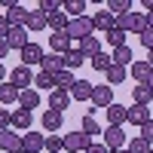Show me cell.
I'll return each mask as SVG.
<instances>
[{
  "instance_id": "obj_1",
  "label": "cell",
  "mask_w": 153,
  "mask_h": 153,
  "mask_svg": "<svg viewBox=\"0 0 153 153\" xmlns=\"http://www.w3.org/2000/svg\"><path fill=\"white\" fill-rule=\"evenodd\" d=\"M113 28H120V31H126V34H141V31H147V16L144 12H126V16H120V19H113Z\"/></svg>"
},
{
  "instance_id": "obj_2",
  "label": "cell",
  "mask_w": 153,
  "mask_h": 153,
  "mask_svg": "<svg viewBox=\"0 0 153 153\" xmlns=\"http://www.w3.org/2000/svg\"><path fill=\"white\" fill-rule=\"evenodd\" d=\"M126 132H123V126H107V129H101V144H104L107 150H120L126 147Z\"/></svg>"
},
{
  "instance_id": "obj_3",
  "label": "cell",
  "mask_w": 153,
  "mask_h": 153,
  "mask_svg": "<svg viewBox=\"0 0 153 153\" xmlns=\"http://www.w3.org/2000/svg\"><path fill=\"white\" fill-rule=\"evenodd\" d=\"M68 37L71 40H86V37H92V22H89L86 16H80V19H71V25H68Z\"/></svg>"
},
{
  "instance_id": "obj_4",
  "label": "cell",
  "mask_w": 153,
  "mask_h": 153,
  "mask_svg": "<svg viewBox=\"0 0 153 153\" xmlns=\"http://www.w3.org/2000/svg\"><path fill=\"white\" fill-rule=\"evenodd\" d=\"M9 83L16 86L19 92H22V89H31V86H34V74H31V68H25V65H16V68L9 71Z\"/></svg>"
},
{
  "instance_id": "obj_5",
  "label": "cell",
  "mask_w": 153,
  "mask_h": 153,
  "mask_svg": "<svg viewBox=\"0 0 153 153\" xmlns=\"http://www.w3.org/2000/svg\"><path fill=\"white\" fill-rule=\"evenodd\" d=\"M89 144H92V138H89L86 132H71V135H65V150H68V153H86Z\"/></svg>"
},
{
  "instance_id": "obj_6",
  "label": "cell",
  "mask_w": 153,
  "mask_h": 153,
  "mask_svg": "<svg viewBox=\"0 0 153 153\" xmlns=\"http://www.w3.org/2000/svg\"><path fill=\"white\" fill-rule=\"evenodd\" d=\"M89 101H92V107H95V110H107V107L113 104V89H110L107 83H104V86H95Z\"/></svg>"
},
{
  "instance_id": "obj_7",
  "label": "cell",
  "mask_w": 153,
  "mask_h": 153,
  "mask_svg": "<svg viewBox=\"0 0 153 153\" xmlns=\"http://www.w3.org/2000/svg\"><path fill=\"white\" fill-rule=\"evenodd\" d=\"M43 144H46V135H40V132H25L22 135V150L19 153H43Z\"/></svg>"
},
{
  "instance_id": "obj_8",
  "label": "cell",
  "mask_w": 153,
  "mask_h": 153,
  "mask_svg": "<svg viewBox=\"0 0 153 153\" xmlns=\"http://www.w3.org/2000/svg\"><path fill=\"white\" fill-rule=\"evenodd\" d=\"M0 150L3 153H19L22 150V135L12 132V129H3L0 132Z\"/></svg>"
},
{
  "instance_id": "obj_9",
  "label": "cell",
  "mask_w": 153,
  "mask_h": 153,
  "mask_svg": "<svg viewBox=\"0 0 153 153\" xmlns=\"http://www.w3.org/2000/svg\"><path fill=\"white\" fill-rule=\"evenodd\" d=\"M19 55H22V65H25V68H31V65H40L46 52H43V46H40V43H28Z\"/></svg>"
},
{
  "instance_id": "obj_10",
  "label": "cell",
  "mask_w": 153,
  "mask_h": 153,
  "mask_svg": "<svg viewBox=\"0 0 153 153\" xmlns=\"http://www.w3.org/2000/svg\"><path fill=\"white\" fill-rule=\"evenodd\" d=\"M3 43H6L9 49H19V52H22V49L31 43V40H28V28H9V34H6Z\"/></svg>"
},
{
  "instance_id": "obj_11",
  "label": "cell",
  "mask_w": 153,
  "mask_h": 153,
  "mask_svg": "<svg viewBox=\"0 0 153 153\" xmlns=\"http://www.w3.org/2000/svg\"><path fill=\"white\" fill-rule=\"evenodd\" d=\"M49 46H52L55 55H65V52L74 49V40L68 37V31H61V34H52V37H49Z\"/></svg>"
},
{
  "instance_id": "obj_12",
  "label": "cell",
  "mask_w": 153,
  "mask_h": 153,
  "mask_svg": "<svg viewBox=\"0 0 153 153\" xmlns=\"http://www.w3.org/2000/svg\"><path fill=\"white\" fill-rule=\"evenodd\" d=\"M19 107L22 110H37L40 107V92L37 89H22L19 92Z\"/></svg>"
},
{
  "instance_id": "obj_13",
  "label": "cell",
  "mask_w": 153,
  "mask_h": 153,
  "mask_svg": "<svg viewBox=\"0 0 153 153\" xmlns=\"http://www.w3.org/2000/svg\"><path fill=\"white\" fill-rule=\"evenodd\" d=\"M71 107V95L65 92V89H52V92H49V110H68Z\"/></svg>"
},
{
  "instance_id": "obj_14",
  "label": "cell",
  "mask_w": 153,
  "mask_h": 153,
  "mask_svg": "<svg viewBox=\"0 0 153 153\" xmlns=\"http://www.w3.org/2000/svg\"><path fill=\"white\" fill-rule=\"evenodd\" d=\"M150 120V110L147 107H141V104H132L129 110H126V123H132V126H138V129H141V126Z\"/></svg>"
},
{
  "instance_id": "obj_15",
  "label": "cell",
  "mask_w": 153,
  "mask_h": 153,
  "mask_svg": "<svg viewBox=\"0 0 153 153\" xmlns=\"http://www.w3.org/2000/svg\"><path fill=\"white\" fill-rule=\"evenodd\" d=\"M92 89H95V86L89 83V80H76V83L71 86L68 95H71L74 101H89V98H92Z\"/></svg>"
},
{
  "instance_id": "obj_16",
  "label": "cell",
  "mask_w": 153,
  "mask_h": 153,
  "mask_svg": "<svg viewBox=\"0 0 153 153\" xmlns=\"http://www.w3.org/2000/svg\"><path fill=\"white\" fill-rule=\"evenodd\" d=\"M31 110H12V132H31Z\"/></svg>"
},
{
  "instance_id": "obj_17",
  "label": "cell",
  "mask_w": 153,
  "mask_h": 153,
  "mask_svg": "<svg viewBox=\"0 0 153 153\" xmlns=\"http://www.w3.org/2000/svg\"><path fill=\"white\" fill-rule=\"evenodd\" d=\"M6 22H9V28H25V22H28V9H25L22 3H16L9 12H3Z\"/></svg>"
},
{
  "instance_id": "obj_18",
  "label": "cell",
  "mask_w": 153,
  "mask_h": 153,
  "mask_svg": "<svg viewBox=\"0 0 153 153\" xmlns=\"http://www.w3.org/2000/svg\"><path fill=\"white\" fill-rule=\"evenodd\" d=\"M40 68L46 71V74H58V71H65V55H55V52H49V55H43V61H40Z\"/></svg>"
},
{
  "instance_id": "obj_19",
  "label": "cell",
  "mask_w": 153,
  "mask_h": 153,
  "mask_svg": "<svg viewBox=\"0 0 153 153\" xmlns=\"http://www.w3.org/2000/svg\"><path fill=\"white\" fill-rule=\"evenodd\" d=\"M0 104H3V107H9V104H19V89L12 86L9 80H6V83H0Z\"/></svg>"
},
{
  "instance_id": "obj_20",
  "label": "cell",
  "mask_w": 153,
  "mask_h": 153,
  "mask_svg": "<svg viewBox=\"0 0 153 153\" xmlns=\"http://www.w3.org/2000/svg\"><path fill=\"white\" fill-rule=\"evenodd\" d=\"M76 49H80L86 58H95V55L101 52V40H98V37H86V40L76 43Z\"/></svg>"
},
{
  "instance_id": "obj_21",
  "label": "cell",
  "mask_w": 153,
  "mask_h": 153,
  "mask_svg": "<svg viewBox=\"0 0 153 153\" xmlns=\"http://www.w3.org/2000/svg\"><path fill=\"white\" fill-rule=\"evenodd\" d=\"M132 98H135V104H141V107H150V101H153V92H150V86L147 83H138L132 89Z\"/></svg>"
},
{
  "instance_id": "obj_22",
  "label": "cell",
  "mask_w": 153,
  "mask_h": 153,
  "mask_svg": "<svg viewBox=\"0 0 153 153\" xmlns=\"http://www.w3.org/2000/svg\"><path fill=\"white\" fill-rule=\"evenodd\" d=\"M126 110H129V107H123V104L113 101V104L104 110V113H107V126H123V123H126Z\"/></svg>"
},
{
  "instance_id": "obj_23",
  "label": "cell",
  "mask_w": 153,
  "mask_h": 153,
  "mask_svg": "<svg viewBox=\"0 0 153 153\" xmlns=\"http://www.w3.org/2000/svg\"><path fill=\"white\" fill-rule=\"evenodd\" d=\"M104 76H107V86L113 89V86L126 83V76H129V71H126V68H120V65H110V68L104 71Z\"/></svg>"
},
{
  "instance_id": "obj_24",
  "label": "cell",
  "mask_w": 153,
  "mask_h": 153,
  "mask_svg": "<svg viewBox=\"0 0 153 153\" xmlns=\"http://www.w3.org/2000/svg\"><path fill=\"white\" fill-rule=\"evenodd\" d=\"M110 61H113V65H120V68H126V65H132V61H135V55H132V46L126 43V46H120V49H113V55H110Z\"/></svg>"
},
{
  "instance_id": "obj_25",
  "label": "cell",
  "mask_w": 153,
  "mask_h": 153,
  "mask_svg": "<svg viewBox=\"0 0 153 153\" xmlns=\"http://www.w3.org/2000/svg\"><path fill=\"white\" fill-rule=\"evenodd\" d=\"M61 120H65V117H61L58 110H43V129H46L49 135L61 129Z\"/></svg>"
},
{
  "instance_id": "obj_26",
  "label": "cell",
  "mask_w": 153,
  "mask_h": 153,
  "mask_svg": "<svg viewBox=\"0 0 153 153\" xmlns=\"http://www.w3.org/2000/svg\"><path fill=\"white\" fill-rule=\"evenodd\" d=\"M89 22H92V31H104V34H107V31L113 28V16H110V12H95Z\"/></svg>"
},
{
  "instance_id": "obj_27",
  "label": "cell",
  "mask_w": 153,
  "mask_h": 153,
  "mask_svg": "<svg viewBox=\"0 0 153 153\" xmlns=\"http://www.w3.org/2000/svg\"><path fill=\"white\" fill-rule=\"evenodd\" d=\"M83 9H86V0H65V3H61V12H65L68 19H80Z\"/></svg>"
},
{
  "instance_id": "obj_28",
  "label": "cell",
  "mask_w": 153,
  "mask_h": 153,
  "mask_svg": "<svg viewBox=\"0 0 153 153\" xmlns=\"http://www.w3.org/2000/svg\"><path fill=\"white\" fill-rule=\"evenodd\" d=\"M25 28H28V34H31V31H43V28H46V16H43L40 9H31V12H28V22H25Z\"/></svg>"
},
{
  "instance_id": "obj_29",
  "label": "cell",
  "mask_w": 153,
  "mask_h": 153,
  "mask_svg": "<svg viewBox=\"0 0 153 153\" xmlns=\"http://www.w3.org/2000/svg\"><path fill=\"white\" fill-rule=\"evenodd\" d=\"M80 65H86V55L80 52V49H71V52H65V71H76Z\"/></svg>"
},
{
  "instance_id": "obj_30",
  "label": "cell",
  "mask_w": 153,
  "mask_h": 153,
  "mask_svg": "<svg viewBox=\"0 0 153 153\" xmlns=\"http://www.w3.org/2000/svg\"><path fill=\"white\" fill-rule=\"evenodd\" d=\"M107 12L113 19H120L126 12H132V0H107Z\"/></svg>"
},
{
  "instance_id": "obj_31",
  "label": "cell",
  "mask_w": 153,
  "mask_h": 153,
  "mask_svg": "<svg viewBox=\"0 0 153 153\" xmlns=\"http://www.w3.org/2000/svg\"><path fill=\"white\" fill-rule=\"evenodd\" d=\"M150 74H153V68L147 65V61H135V65H132V76H135L138 83H147Z\"/></svg>"
},
{
  "instance_id": "obj_32",
  "label": "cell",
  "mask_w": 153,
  "mask_h": 153,
  "mask_svg": "<svg viewBox=\"0 0 153 153\" xmlns=\"http://www.w3.org/2000/svg\"><path fill=\"white\" fill-rule=\"evenodd\" d=\"M126 150H129V153H150L153 147L144 141L141 135H135V138H129V141H126Z\"/></svg>"
},
{
  "instance_id": "obj_33",
  "label": "cell",
  "mask_w": 153,
  "mask_h": 153,
  "mask_svg": "<svg viewBox=\"0 0 153 153\" xmlns=\"http://www.w3.org/2000/svg\"><path fill=\"white\" fill-rule=\"evenodd\" d=\"M80 132H86L89 138H95V135H101V126H98V120L92 117V113H86V117H83V126H80Z\"/></svg>"
},
{
  "instance_id": "obj_34",
  "label": "cell",
  "mask_w": 153,
  "mask_h": 153,
  "mask_svg": "<svg viewBox=\"0 0 153 153\" xmlns=\"http://www.w3.org/2000/svg\"><path fill=\"white\" fill-rule=\"evenodd\" d=\"M74 71H58L55 74V89H65V92H71V86H74Z\"/></svg>"
},
{
  "instance_id": "obj_35",
  "label": "cell",
  "mask_w": 153,
  "mask_h": 153,
  "mask_svg": "<svg viewBox=\"0 0 153 153\" xmlns=\"http://www.w3.org/2000/svg\"><path fill=\"white\" fill-rule=\"evenodd\" d=\"M34 86H37V89H49V92H52V89H55V76L46 74V71H40V74H34Z\"/></svg>"
},
{
  "instance_id": "obj_36",
  "label": "cell",
  "mask_w": 153,
  "mask_h": 153,
  "mask_svg": "<svg viewBox=\"0 0 153 153\" xmlns=\"http://www.w3.org/2000/svg\"><path fill=\"white\" fill-rule=\"evenodd\" d=\"M43 150H49V153H61V150H65V135H49L46 144H43Z\"/></svg>"
},
{
  "instance_id": "obj_37",
  "label": "cell",
  "mask_w": 153,
  "mask_h": 153,
  "mask_svg": "<svg viewBox=\"0 0 153 153\" xmlns=\"http://www.w3.org/2000/svg\"><path fill=\"white\" fill-rule=\"evenodd\" d=\"M104 40H107L113 49H120V46H126V31H120V28H110Z\"/></svg>"
},
{
  "instance_id": "obj_38",
  "label": "cell",
  "mask_w": 153,
  "mask_h": 153,
  "mask_svg": "<svg viewBox=\"0 0 153 153\" xmlns=\"http://www.w3.org/2000/svg\"><path fill=\"white\" fill-rule=\"evenodd\" d=\"M89 65H92V68H95L98 74H104V71H107V68L113 65V61H110V55H104V52H98L95 58H89Z\"/></svg>"
},
{
  "instance_id": "obj_39",
  "label": "cell",
  "mask_w": 153,
  "mask_h": 153,
  "mask_svg": "<svg viewBox=\"0 0 153 153\" xmlns=\"http://www.w3.org/2000/svg\"><path fill=\"white\" fill-rule=\"evenodd\" d=\"M141 138H144V141H147V144L153 147V117H150V120H147V123L141 126Z\"/></svg>"
},
{
  "instance_id": "obj_40",
  "label": "cell",
  "mask_w": 153,
  "mask_h": 153,
  "mask_svg": "<svg viewBox=\"0 0 153 153\" xmlns=\"http://www.w3.org/2000/svg\"><path fill=\"white\" fill-rule=\"evenodd\" d=\"M12 129V110H0V132Z\"/></svg>"
},
{
  "instance_id": "obj_41",
  "label": "cell",
  "mask_w": 153,
  "mask_h": 153,
  "mask_svg": "<svg viewBox=\"0 0 153 153\" xmlns=\"http://www.w3.org/2000/svg\"><path fill=\"white\" fill-rule=\"evenodd\" d=\"M141 43H144V49L150 52L153 49V28H147V31H141Z\"/></svg>"
},
{
  "instance_id": "obj_42",
  "label": "cell",
  "mask_w": 153,
  "mask_h": 153,
  "mask_svg": "<svg viewBox=\"0 0 153 153\" xmlns=\"http://www.w3.org/2000/svg\"><path fill=\"white\" fill-rule=\"evenodd\" d=\"M6 34H9V22L6 16H0V40H6Z\"/></svg>"
},
{
  "instance_id": "obj_43",
  "label": "cell",
  "mask_w": 153,
  "mask_h": 153,
  "mask_svg": "<svg viewBox=\"0 0 153 153\" xmlns=\"http://www.w3.org/2000/svg\"><path fill=\"white\" fill-rule=\"evenodd\" d=\"M86 153H110V150H107L104 144H95V141H92V144H89V150H86Z\"/></svg>"
},
{
  "instance_id": "obj_44",
  "label": "cell",
  "mask_w": 153,
  "mask_h": 153,
  "mask_svg": "<svg viewBox=\"0 0 153 153\" xmlns=\"http://www.w3.org/2000/svg\"><path fill=\"white\" fill-rule=\"evenodd\" d=\"M6 55H9V46H6V43H3V40H0V61H3V58H6Z\"/></svg>"
},
{
  "instance_id": "obj_45",
  "label": "cell",
  "mask_w": 153,
  "mask_h": 153,
  "mask_svg": "<svg viewBox=\"0 0 153 153\" xmlns=\"http://www.w3.org/2000/svg\"><path fill=\"white\" fill-rule=\"evenodd\" d=\"M0 83H6V65L0 61Z\"/></svg>"
},
{
  "instance_id": "obj_46",
  "label": "cell",
  "mask_w": 153,
  "mask_h": 153,
  "mask_svg": "<svg viewBox=\"0 0 153 153\" xmlns=\"http://www.w3.org/2000/svg\"><path fill=\"white\" fill-rule=\"evenodd\" d=\"M147 16V28H153V12H144Z\"/></svg>"
},
{
  "instance_id": "obj_47",
  "label": "cell",
  "mask_w": 153,
  "mask_h": 153,
  "mask_svg": "<svg viewBox=\"0 0 153 153\" xmlns=\"http://www.w3.org/2000/svg\"><path fill=\"white\" fill-rule=\"evenodd\" d=\"M144 9H147V12H153V0H144Z\"/></svg>"
},
{
  "instance_id": "obj_48",
  "label": "cell",
  "mask_w": 153,
  "mask_h": 153,
  "mask_svg": "<svg viewBox=\"0 0 153 153\" xmlns=\"http://www.w3.org/2000/svg\"><path fill=\"white\" fill-rule=\"evenodd\" d=\"M147 65L153 68V49H150V52H147Z\"/></svg>"
},
{
  "instance_id": "obj_49",
  "label": "cell",
  "mask_w": 153,
  "mask_h": 153,
  "mask_svg": "<svg viewBox=\"0 0 153 153\" xmlns=\"http://www.w3.org/2000/svg\"><path fill=\"white\" fill-rule=\"evenodd\" d=\"M147 86H150V92H153V74H150V80H147Z\"/></svg>"
},
{
  "instance_id": "obj_50",
  "label": "cell",
  "mask_w": 153,
  "mask_h": 153,
  "mask_svg": "<svg viewBox=\"0 0 153 153\" xmlns=\"http://www.w3.org/2000/svg\"><path fill=\"white\" fill-rule=\"evenodd\" d=\"M110 153H129V150H126V147H120V150H110Z\"/></svg>"
},
{
  "instance_id": "obj_51",
  "label": "cell",
  "mask_w": 153,
  "mask_h": 153,
  "mask_svg": "<svg viewBox=\"0 0 153 153\" xmlns=\"http://www.w3.org/2000/svg\"><path fill=\"white\" fill-rule=\"evenodd\" d=\"M150 153H153V150H150Z\"/></svg>"
}]
</instances>
